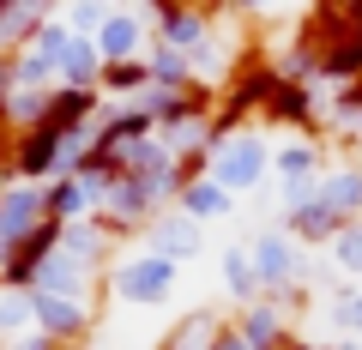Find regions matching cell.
<instances>
[{"label":"cell","mask_w":362,"mask_h":350,"mask_svg":"<svg viewBox=\"0 0 362 350\" xmlns=\"http://www.w3.org/2000/svg\"><path fill=\"white\" fill-rule=\"evenodd\" d=\"M247 254H254V272L259 290L284 308H302V278H308V247H296V235L278 223V230H259L247 235Z\"/></svg>","instance_id":"6da1fadb"},{"label":"cell","mask_w":362,"mask_h":350,"mask_svg":"<svg viewBox=\"0 0 362 350\" xmlns=\"http://www.w3.org/2000/svg\"><path fill=\"white\" fill-rule=\"evenodd\" d=\"M206 175H211L218 187H230L235 199H242V194H259V187L272 182V145L259 139L254 127H235V133H223V139L211 145Z\"/></svg>","instance_id":"7a4b0ae2"},{"label":"cell","mask_w":362,"mask_h":350,"mask_svg":"<svg viewBox=\"0 0 362 350\" xmlns=\"http://www.w3.org/2000/svg\"><path fill=\"white\" fill-rule=\"evenodd\" d=\"M175 278H181V266H169L163 254L139 247V254H127L115 272H109V296L127 302V308H157V302H169Z\"/></svg>","instance_id":"3957f363"},{"label":"cell","mask_w":362,"mask_h":350,"mask_svg":"<svg viewBox=\"0 0 362 350\" xmlns=\"http://www.w3.org/2000/svg\"><path fill=\"white\" fill-rule=\"evenodd\" d=\"M30 320L42 338L61 350H85V332L97 326V302L90 296H54V290H30Z\"/></svg>","instance_id":"277c9868"},{"label":"cell","mask_w":362,"mask_h":350,"mask_svg":"<svg viewBox=\"0 0 362 350\" xmlns=\"http://www.w3.org/2000/svg\"><path fill=\"white\" fill-rule=\"evenodd\" d=\"M97 54H103V66H133L145 61V49H151V13L145 6H109L103 30H97Z\"/></svg>","instance_id":"5b68a950"},{"label":"cell","mask_w":362,"mask_h":350,"mask_svg":"<svg viewBox=\"0 0 362 350\" xmlns=\"http://www.w3.org/2000/svg\"><path fill=\"white\" fill-rule=\"evenodd\" d=\"M145 13H151V42L175 54H194L223 18L218 6H145Z\"/></svg>","instance_id":"8992f818"},{"label":"cell","mask_w":362,"mask_h":350,"mask_svg":"<svg viewBox=\"0 0 362 350\" xmlns=\"http://www.w3.org/2000/svg\"><path fill=\"white\" fill-rule=\"evenodd\" d=\"M272 175H278V187H314L326 175V139L296 133V139L272 145Z\"/></svg>","instance_id":"52a82bcc"},{"label":"cell","mask_w":362,"mask_h":350,"mask_svg":"<svg viewBox=\"0 0 362 350\" xmlns=\"http://www.w3.org/2000/svg\"><path fill=\"white\" fill-rule=\"evenodd\" d=\"M290 314L296 308H284V302H272V296H259V302H247V308H235V332L247 338V350H278L290 338Z\"/></svg>","instance_id":"ba28073f"},{"label":"cell","mask_w":362,"mask_h":350,"mask_svg":"<svg viewBox=\"0 0 362 350\" xmlns=\"http://www.w3.org/2000/svg\"><path fill=\"white\" fill-rule=\"evenodd\" d=\"M145 247H151V254H163L169 266H187V259L206 247V223L181 218V211H163V218L145 230Z\"/></svg>","instance_id":"9c48e42d"},{"label":"cell","mask_w":362,"mask_h":350,"mask_svg":"<svg viewBox=\"0 0 362 350\" xmlns=\"http://www.w3.org/2000/svg\"><path fill=\"white\" fill-rule=\"evenodd\" d=\"M320 206L332 211L338 223H362V163H326L320 175Z\"/></svg>","instance_id":"30bf717a"},{"label":"cell","mask_w":362,"mask_h":350,"mask_svg":"<svg viewBox=\"0 0 362 350\" xmlns=\"http://www.w3.org/2000/svg\"><path fill=\"white\" fill-rule=\"evenodd\" d=\"M230 206H235V194H230V187H218L206 169H194V175L181 182V194H175V211H181V218H194V223L230 218Z\"/></svg>","instance_id":"8fae6325"},{"label":"cell","mask_w":362,"mask_h":350,"mask_svg":"<svg viewBox=\"0 0 362 350\" xmlns=\"http://www.w3.org/2000/svg\"><path fill=\"white\" fill-rule=\"evenodd\" d=\"M49 6H42V0H0V54H6V61H13L18 49H30V42H37V30L49 25Z\"/></svg>","instance_id":"7c38bea8"},{"label":"cell","mask_w":362,"mask_h":350,"mask_svg":"<svg viewBox=\"0 0 362 350\" xmlns=\"http://www.w3.org/2000/svg\"><path fill=\"white\" fill-rule=\"evenodd\" d=\"M218 272H223V290H230L235 308H247V302L266 296V290H259V272H254V254H247V242H230V247H223Z\"/></svg>","instance_id":"4fadbf2b"},{"label":"cell","mask_w":362,"mask_h":350,"mask_svg":"<svg viewBox=\"0 0 362 350\" xmlns=\"http://www.w3.org/2000/svg\"><path fill=\"white\" fill-rule=\"evenodd\" d=\"M223 326H230V320H223L218 308H194V314H181V320L163 332L157 350H211V338H218Z\"/></svg>","instance_id":"5bb4252c"},{"label":"cell","mask_w":362,"mask_h":350,"mask_svg":"<svg viewBox=\"0 0 362 350\" xmlns=\"http://www.w3.org/2000/svg\"><path fill=\"white\" fill-rule=\"evenodd\" d=\"M326 320H332L338 338H362V284L332 290V302H326Z\"/></svg>","instance_id":"9a60e30c"},{"label":"cell","mask_w":362,"mask_h":350,"mask_svg":"<svg viewBox=\"0 0 362 350\" xmlns=\"http://www.w3.org/2000/svg\"><path fill=\"white\" fill-rule=\"evenodd\" d=\"M326 259H332V272H344V284H356L362 278V223H344L332 235V247H326Z\"/></svg>","instance_id":"2e32d148"},{"label":"cell","mask_w":362,"mask_h":350,"mask_svg":"<svg viewBox=\"0 0 362 350\" xmlns=\"http://www.w3.org/2000/svg\"><path fill=\"white\" fill-rule=\"evenodd\" d=\"M211 350H247V338H242V332H235V326H223V332H218V338H211Z\"/></svg>","instance_id":"e0dca14e"},{"label":"cell","mask_w":362,"mask_h":350,"mask_svg":"<svg viewBox=\"0 0 362 350\" xmlns=\"http://www.w3.org/2000/svg\"><path fill=\"white\" fill-rule=\"evenodd\" d=\"M6 91H13V61L0 54V103H6Z\"/></svg>","instance_id":"ac0fdd59"}]
</instances>
